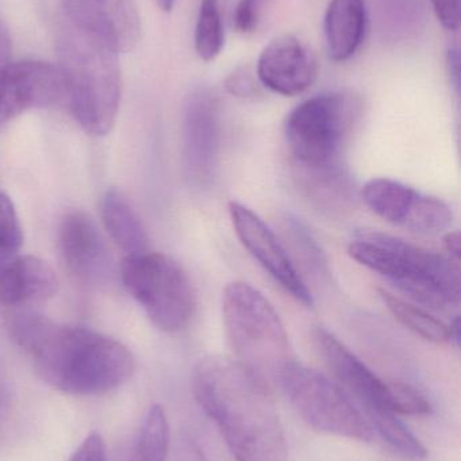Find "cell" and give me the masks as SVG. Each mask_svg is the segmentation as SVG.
Here are the masks:
<instances>
[{
    "label": "cell",
    "instance_id": "obj_1",
    "mask_svg": "<svg viewBox=\"0 0 461 461\" xmlns=\"http://www.w3.org/2000/svg\"><path fill=\"white\" fill-rule=\"evenodd\" d=\"M8 332L32 359L38 375L54 389L78 397L107 394L135 371L132 352L95 330L69 327L35 313H18Z\"/></svg>",
    "mask_w": 461,
    "mask_h": 461
},
{
    "label": "cell",
    "instance_id": "obj_2",
    "mask_svg": "<svg viewBox=\"0 0 461 461\" xmlns=\"http://www.w3.org/2000/svg\"><path fill=\"white\" fill-rule=\"evenodd\" d=\"M194 394L237 461H289L272 389L235 357L211 355L194 371Z\"/></svg>",
    "mask_w": 461,
    "mask_h": 461
},
{
    "label": "cell",
    "instance_id": "obj_3",
    "mask_svg": "<svg viewBox=\"0 0 461 461\" xmlns=\"http://www.w3.org/2000/svg\"><path fill=\"white\" fill-rule=\"evenodd\" d=\"M65 99L84 131L106 135L118 116L121 68L118 51L97 35L62 19L56 40Z\"/></svg>",
    "mask_w": 461,
    "mask_h": 461
},
{
    "label": "cell",
    "instance_id": "obj_4",
    "mask_svg": "<svg viewBox=\"0 0 461 461\" xmlns=\"http://www.w3.org/2000/svg\"><path fill=\"white\" fill-rule=\"evenodd\" d=\"M348 254L416 303L432 309L459 305V263L451 257L378 230L360 232Z\"/></svg>",
    "mask_w": 461,
    "mask_h": 461
},
{
    "label": "cell",
    "instance_id": "obj_5",
    "mask_svg": "<svg viewBox=\"0 0 461 461\" xmlns=\"http://www.w3.org/2000/svg\"><path fill=\"white\" fill-rule=\"evenodd\" d=\"M222 316L235 359L271 389L279 386L287 368L297 360L272 303L246 282H232L225 287Z\"/></svg>",
    "mask_w": 461,
    "mask_h": 461
},
{
    "label": "cell",
    "instance_id": "obj_6",
    "mask_svg": "<svg viewBox=\"0 0 461 461\" xmlns=\"http://www.w3.org/2000/svg\"><path fill=\"white\" fill-rule=\"evenodd\" d=\"M122 281L149 319L164 332L186 330L197 309V295L186 270L160 252L126 257Z\"/></svg>",
    "mask_w": 461,
    "mask_h": 461
},
{
    "label": "cell",
    "instance_id": "obj_7",
    "mask_svg": "<svg viewBox=\"0 0 461 461\" xmlns=\"http://www.w3.org/2000/svg\"><path fill=\"white\" fill-rule=\"evenodd\" d=\"M360 110V100L346 92L318 95L298 104L284 123L294 164L318 167L338 162Z\"/></svg>",
    "mask_w": 461,
    "mask_h": 461
},
{
    "label": "cell",
    "instance_id": "obj_8",
    "mask_svg": "<svg viewBox=\"0 0 461 461\" xmlns=\"http://www.w3.org/2000/svg\"><path fill=\"white\" fill-rule=\"evenodd\" d=\"M279 387L313 429L363 443L373 440V425L351 395L319 371L294 362L281 376Z\"/></svg>",
    "mask_w": 461,
    "mask_h": 461
},
{
    "label": "cell",
    "instance_id": "obj_9",
    "mask_svg": "<svg viewBox=\"0 0 461 461\" xmlns=\"http://www.w3.org/2000/svg\"><path fill=\"white\" fill-rule=\"evenodd\" d=\"M313 343L337 384L365 406L367 414L384 411L425 416L432 411V405L421 393L408 384L387 382L376 375L330 330L316 328Z\"/></svg>",
    "mask_w": 461,
    "mask_h": 461
},
{
    "label": "cell",
    "instance_id": "obj_10",
    "mask_svg": "<svg viewBox=\"0 0 461 461\" xmlns=\"http://www.w3.org/2000/svg\"><path fill=\"white\" fill-rule=\"evenodd\" d=\"M221 151V108L205 86L187 95L181 113V157L189 185L208 188L216 178Z\"/></svg>",
    "mask_w": 461,
    "mask_h": 461
},
{
    "label": "cell",
    "instance_id": "obj_11",
    "mask_svg": "<svg viewBox=\"0 0 461 461\" xmlns=\"http://www.w3.org/2000/svg\"><path fill=\"white\" fill-rule=\"evenodd\" d=\"M362 199L387 223L417 233L443 232L454 221L451 207L443 200L390 178L368 181L362 189Z\"/></svg>",
    "mask_w": 461,
    "mask_h": 461
},
{
    "label": "cell",
    "instance_id": "obj_12",
    "mask_svg": "<svg viewBox=\"0 0 461 461\" xmlns=\"http://www.w3.org/2000/svg\"><path fill=\"white\" fill-rule=\"evenodd\" d=\"M229 213L235 235L249 254L291 297L303 305H313V295L305 279L273 230L241 203H230Z\"/></svg>",
    "mask_w": 461,
    "mask_h": 461
},
{
    "label": "cell",
    "instance_id": "obj_13",
    "mask_svg": "<svg viewBox=\"0 0 461 461\" xmlns=\"http://www.w3.org/2000/svg\"><path fill=\"white\" fill-rule=\"evenodd\" d=\"M65 100L59 67L42 61L11 62L0 86V124L35 108H49Z\"/></svg>",
    "mask_w": 461,
    "mask_h": 461
},
{
    "label": "cell",
    "instance_id": "obj_14",
    "mask_svg": "<svg viewBox=\"0 0 461 461\" xmlns=\"http://www.w3.org/2000/svg\"><path fill=\"white\" fill-rule=\"evenodd\" d=\"M60 251L67 270L87 286L105 285L113 274V260L97 224L87 213L72 211L62 219Z\"/></svg>",
    "mask_w": 461,
    "mask_h": 461
},
{
    "label": "cell",
    "instance_id": "obj_15",
    "mask_svg": "<svg viewBox=\"0 0 461 461\" xmlns=\"http://www.w3.org/2000/svg\"><path fill=\"white\" fill-rule=\"evenodd\" d=\"M64 18L110 43L118 53L141 40V18L134 0H61Z\"/></svg>",
    "mask_w": 461,
    "mask_h": 461
},
{
    "label": "cell",
    "instance_id": "obj_16",
    "mask_svg": "<svg viewBox=\"0 0 461 461\" xmlns=\"http://www.w3.org/2000/svg\"><path fill=\"white\" fill-rule=\"evenodd\" d=\"M318 76L313 51L294 35L271 41L257 61L260 84L275 94L297 96L308 91Z\"/></svg>",
    "mask_w": 461,
    "mask_h": 461
},
{
    "label": "cell",
    "instance_id": "obj_17",
    "mask_svg": "<svg viewBox=\"0 0 461 461\" xmlns=\"http://www.w3.org/2000/svg\"><path fill=\"white\" fill-rule=\"evenodd\" d=\"M294 178L309 204L322 215L344 218L356 207V185L340 161L318 167L295 164Z\"/></svg>",
    "mask_w": 461,
    "mask_h": 461
},
{
    "label": "cell",
    "instance_id": "obj_18",
    "mask_svg": "<svg viewBox=\"0 0 461 461\" xmlns=\"http://www.w3.org/2000/svg\"><path fill=\"white\" fill-rule=\"evenodd\" d=\"M0 246V303H38L57 292V276L40 258Z\"/></svg>",
    "mask_w": 461,
    "mask_h": 461
},
{
    "label": "cell",
    "instance_id": "obj_19",
    "mask_svg": "<svg viewBox=\"0 0 461 461\" xmlns=\"http://www.w3.org/2000/svg\"><path fill=\"white\" fill-rule=\"evenodd\" d=\"M368 14L365 0H330L325 13V41L333 61L355 56L364 40Z\"/></svg>",
    "mask_w": 461,
    "mask_h": 461
},
{
    "label": "cell",
    "instance_id": "obj_20",
    "mask_svg": "<svg viewBox=\"0 0 461 461\" xmlns=\"http://www.w3.org/2000/svg\"><path fill=\"white\" fill-rule=\"evenodd\" d=\"M102 219L111 239L126 257L149 251V238L140 216L122 192L110 189L102 200Z\"/></svg>",
    "mask_w": 461,
    "mask_h": 461
},
{
    "label": "cell",
    "instance_id": "obj_21",
    "mask_svg": "<svg viewBox=\"0 0 461 461\" xmlns=\"http://www.w3.org/2000/svg\"><path fill=\"white\" fill-rule=\"evenodd\" d=\"M376 32L386 42L414 40L427 24L424 0H371Z\"/></svg>",
    "mask_w": 461,
    "mask_h": 461
},
{
    "label": "cell",
    "instance_id": "obj_22",
    "mask_svg": "<svg viewBox=\"0 0 461 461\" xmlns=\"http://www.w3.org/2000/svg\"><path fill=\"white\" fill-rule=\"evenodd\" d=\"M378 294L394 319L414 335L430 343L441 344L451 341L449 325L430 314L429 312L402 300L398 295L387 292L386 289H378Z\"/></svg>",
    "mask_w": 461,
    "mask_h": 461
},
{
    "label": "cell",
    "instance_id": "obj_23",
    "mask_svg": "<svg viewBox=\"0 0 461 461\" xmlns=\"http://www.w3.org/2000/svg\"><path fill=\"white\" fill-rule=\"evenodd\" d=\"M170 447V425L161 406L154 405L143 417L130 461H165Z\"/></svg>",
    "mask_w": 461,
    "mask_h": 461
},
{
    "label": "cell",
    "instance_id": "obj_24",
    "mask_svg": "<svg viewBox=\"0 0 461 461\" xmlns=\"http://www.w3.org/2000/svg\"><path fill=\"white\" fill-rule=\"evenodd\" d=\"M225 45V27L218 0H202L195 26V50L203 61H214Z\"/></svg>",
    "mask_w": 461,
    "mask_h": 461
},
{
    "label": "cell",
    "instance_id": "obj_25",
    "mask_svg": "<svg viewBox=\"0 0 461 461\" xmlns=\"http://www.w3.org/2000/svg\"><path fill=\"white\" fill-rule=\"evenodd\" d=\"M373 430H378L384 441L398 454L410 460H422L428 451L424 444L411 433V430L397 419L392 411H376L367 414Z\"/></svg>",
    "mask_w": 461,
    "mask_h": 461
},
{
    "label": "cell",
    "instance_id": "obj_26",
    "mask_svg": "<svg viewBox=\"0 0 461 461\" xmlns=\"http://www.w3.org/2000/svg\"><path fill=\"white\" fill-rule=\"evenodd\" d=\"M284 232H286L290 243L294 247L295 254L300 257V259H302L303 266L309 271H311L318 278L329 276V267H327L324 251L317 243L313 233L309 230L300 219L291 215L286 216Z\"/></svg>",
    "mask_w": 461,
    "mask_h": 461
},
{
    "label": "cell",
    "instance_id": "obj_27",
    "mask_svg": "<svg viewBox=\"0 0 461 461\" xmlns=\"http://www.w3.org/2000/svg\"><path fill=\"white\" fill-rule=\"evenodd\" d=\"M23 241L21 223L11 200L0 191V246L19 249Z\"/></svg>",
    "mask_w": 461,
    "mask_h": 461
},
{
    "label": "cell",
    "instance_id": "obj_28",
    "mask_svg": "<svg viewBox=\"0 0 461 461\" xmlns=\"http://www.w3.org/2000/svg\"><path fill=\"white\" fill-rule=\"evenodd\" d=\"M265 0H240L235 8V26L241 34H251L259 26Z\"/></svg>",
    "mask_w": 461,
    "mask_h": 461
},
{
    "label": "cell",
    "instance_id": "obj_29",
    "mask_svg": "<svg viewBox=\"0 0 461 461\" xmlns=\"http://www.w3.org/2000/svg\"><path fill=\"white\" fill-rule=\"evenodd\" d=\"M226 89L233 96L241 97V99H254L260 92L254 75L246 68L235 70L226 78Z\"/></svg>",
    "mask_w": 461,
    "mask_h": 461
},
{
    "label": "cell",
    "instance_id": "obj_30",
    "mask_svg": "<svg viewBox=\"0 0 461 461\" xmlns=\"http://www.w3.org/2000/svg\"><path fill=\"white\" fill-rule=\"evenodd\" d=\"M438 21L449 32L460 29V0H430Z\"/></svg>",
    "mask_w": 461,
    "mask_h": 461
},
{
    "label": "cell",
    "instance_id": "obj_31",
    "mask_svg": "<svg viewBox=\"0 0 461 461\" xmlns=\"http://www.w3.org/2000/svg\"><path fill=\"white\" fill-rule=\"evenodd\" d=\"M69 461H107V452L102 436L97 433L89 435Z\"/></svg>",
    "mask_w": 461,
    "mask_h": 461
},
{
    "label": "cell",
    "instance_id": "obj_32",
    "mask_svg": "<svg viewBox=\"0 0 461 461\" xmlns=\"http://www.w3.org/2000/svg\"><path fill=\"white\" fill-rule=\"evenodd\" d=\"M11 64V37L7 26L0 21V86L5 70Z\"/></svg>",
    "mask_w": 461,
    "mask_h": 461
},
{
    "label": "cell",
    "instance_id": "obj_33",
    "mask_svg": "<svg viewBox=\"0 0 461 461\" xmlns=\"http://www.w3.org/2000/svg\"><path fill=\"white\" fill-rule=\"evenodd\" d=\"M448 69L451 75L452 83L455 89L459 92L460 89V50L459 46H452L448 51Z\"/></svg>",
    "mask_w": 461,
    "mask_h": 461
},
{
    "label": "cell",
    "instance_id": "obj_34",
    "mask_svg": "<svg viewBox=\"0 0 461 461\" xmlns=\"http://www.w3.org/2000/svg\"><path fill=\"white\" fill-rule=\"evenodd\" d=\"M178 461H206L205 455L200 452L198 446L192 441L187 440L181 444L180 451L178 454Z\"/></svg>",
    "mask_w": 461,
    "mask_h": 461
},
{
    "label": "cell",
    "instance_id": "obj_35",
    "mask_svg": "<svg viewBox=\"0 0 461 461\" xmlns=\"http://www.w3.org/2000/svg\"><path fill=\"white\" fill-rule=\"evenodd\" d=\"M444 247L452 259L459 262L460 258V235L459 232H448L444 238Z\"/></svg>",
    "mask_w": 461,
    "mask_h": 461
},
{
    "label": "cell",
    "instance_id": "obj_36",
    "mask_svg": "<svg viewBox=\"0 0 461 461\" xmlns=\"http://www.w3.org/2000/svg\"><path fill=\"white\" fill-rule=\"evenodd\" d=\"M8 403H10V386H8L5 371L0 367V414L8 408Z\"/></svg>",
    "mask_w": 461,
    "mask_h": 461
},
{
    "label": "cell",
    "instance_id": "obj_37",
    "mask_svg": "<svg viewBox=\"0 0 461 461\" xmlns=\"http://www.w3.org/2000/svg\"><path fill=\"white\" fill-rule=\"evenodd\" d=\"M449 332H451V341H455V343L459 346L460 343V319L454 320V322L449 324Z\"/></svg>",
    "mask_w": 461,
    "mask_h": 461
},
{
    "label": "cell",
    "instance_id": "obj_38",
    "mask_svg": "<svg viewBox=\"0 0 461 461\" xmlns=\"http://www.w3.org/2000/svg\"><path fill=\"white\" fill-rule=\"evenodd\" d=\"M154 2H156L157 5H159L162 11H165V13H171L176 5V0H154Z\"/></svg>",
    "mask_w": 461,
    "mask_h": 461
}]
</instances>
